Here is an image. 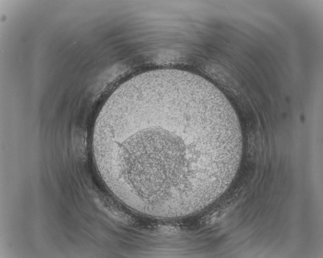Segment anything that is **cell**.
<instances>
[{
  "instance_id": "1",
  "label": "cell",
  "mask_w": 323,
  "mask_h": 258,
  "mask_svg": "<svg viewBox=\"0 0 323 258\" xmlns=\"http://www.w3.org/2000/svg\"><path fill=\"white\" fill-rule=\"evenodd\" d=\"M239 128L236 115L200 97L140 96L113 113L103 134L102 178L120 201L141 214L195 210L220 185Z\"/></svg>"
}]
</instances>
